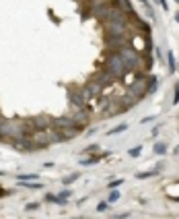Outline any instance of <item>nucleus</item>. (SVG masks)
Returning a JSON list of instances; mask_svg holds the SVG:
<instances>
[{"label": "nucleus", "instance_id": "1", "mask_svg": "<svg viewBox=\"0 0 179 219\" xmlns=\"http://www.w3.org/2000/svg\"><path fill=\"white\" fill-rule=\"evenodd\" d=\"M165 151H167V145H165V143H157V145H155V153L161 155V153H165Z\"/></svg>", "mask_w": 179, "mask_h": 219}, {"label": "nucleus", "instance_id": "2", "mask_svg": "<svg viewBox=\"0 0 179 219\" xmlns=\"http://www.w3.org/2000/svg\"><path fill=\"white\" fill-rule=\"evenodd\" d=\"M167 56H169V68H171V71H175V56L171 54V52H169Z\"/></svg>", "mask_w": 179, "mask_h": 219}, {"label": "nucleus", "instance_id": "3", "mask_svg": "<svg viewBox=\"0 0 179 219\" xmlns=\"http://www.w3.org/2000/svg\"><path fill=\"white\" fill-rule=\"evenodd\" d=\"M80 174H72V176H68V178H64V184H70V182H74L76 178H78Z\"/></svg>", "mask_w": 179, "mask_h": 219}, {"label": "nucleus", "instance_id": "4", "mask_svg": "<svg viewBox=\"0 0 179 219\" xmlns=\"http://www.w3.org/2000/svg\"><path fill=\"white\" fill-rule=\"evenodd\" d=\"M140 151H142V147H134L132 151H130V155H132V157H138V155H140Z\"/></svg>", "mask_w": 179, "mask_h": 219}, {"label": "nucleus", "instance_id": "5", "mask_svg": "<svg viewBox=\"0 0 179 219\" xmlns=\"http://www.w3.org/2000/svg\"><path fill=\"white\" fill-rule=\"evenodd\" d=\"M126 128H128V124H119L117 128H113V130H111V134H113V132H122V130H126Z\"/></svg>", "mask_w": 179, "mask_h": 219}, {"label": "nucleus", "instance_id": "6", "mask_svg": "<svg viewBox=\"0 0 179 219\" xmlns=\"http://www.w3.org/2000/svg\"><path fill=\"white\" fill-rule=\"evenodd\" d=\"M157 172H146V174H138V178H150V176H155Z\"/></svg>", "mask_w": 179, "mask_h": 219}, {"label": "nucleus", "instance_id": "7", "mask_svg": "<svg viewBox=\"0 0 179 219\" xmlns=\"http://www.w3.org/2000/svg\"><path fill=\"white\" fill-rule=\"evenodd\" d=\"M37 176H35V174H33V176H19V180H35Z\"/></svg>", "mask_w": 179, "mask_h": 219}, {"label": "nucleus", "instance_id": "8", "mask_svg": "<svg viewBox=\"0 0 179 219\" xmlns=\"http://www.w3.org/2000/svg\"><path fill=\"white\" fill-rule=\"evenodd\" d=\"M119 198V192H111V196H109V200H117Z\"/></svg>", "mask_w": 179, "mask_h": 219}, {"label": "nucleus", "instance_id": "9", "mask_svg": "<svg viewBox=\"0 0 179 219\" xmlns=\"http://www.w3.org/2000/svg\"><path fill=\"white\" fill-rule=\"evenodd\" d=\"M97 209H99V211H105V209H107V203H101Z\"/></svg>", "mask_w": 179, "mask_h": 219}]
</instances>
